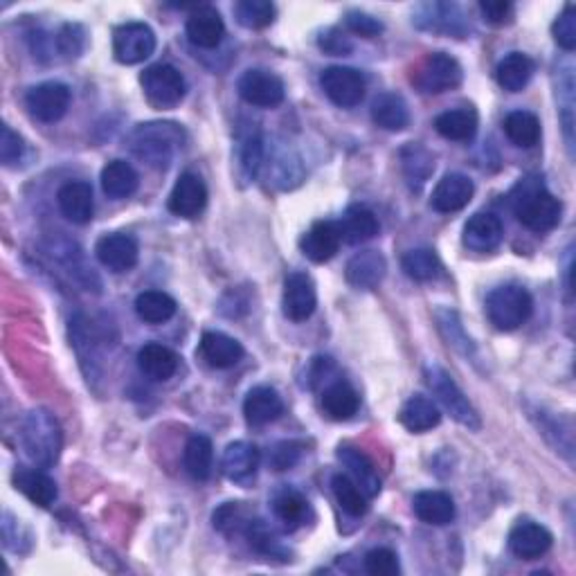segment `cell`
<instances>
[{
  "mask_svg": "<svg viewBox=\"0 0 576 576\" xmlns=\"http://www.w3.org/2000/svg\"><path fill=\"white\" fill-rule=\"evenodd\" d=\"M511 203L516 219L531 232H549L561 223L563 203L552 192H547L543 180H520L511 192Z\"/></svg>",
  "mask_w": 576,
  "mask_h": 576,
  "instance_id": "1",
  "label": "cell"
},
{
  "mask_svg": "<svg viewBox=\"0 0 576 576\" xmlns=\"http://www.w3.org/2000/svg\"><path fill=\"white\" fill-rule=\"evenodd\" d=\"M185 131L174 122L138 124L131 133V151L153 169H167L176 149L183 147Z\"/></svg>",
  "mask_w": 576,
  "mask_h": 576,
  "instance_id": "2",
  "label": "cell"
},
{
  "mask_svg": "<svg viewBox=\"0 0 576 576\" xmlns=\"http://www.w3.org/2000/svg\"><path fill=\"white\" fill-rule=\"evenodd\" d=\"M21 441L27 457L36 466L48 468L61 453V428L48 410H32L21 428Z\"/></svg>",
  "mask_w": 576,
  "mask_h": 576,
  "instance_id": "3",
  "label": "cell"
},
{
  "mask_svg": "<svg viewBox=\"0 0 576 576\" xmlns=\"http://www.w3.org/2000/svg\"><path fill=\"white\" fill-rule=\"evenodd\" d=\"M534 313V300L518 284H504L486 295V318L495 329L516 331Z\"/></svg>",
  "mask_w": 576,
  "mask_h": 576,
  "instance_id": "4",
  "label": "cell"
},
{
  "mask_svg": "<svg viewBox=\"0 0 576 576\" xmlns=\"http://www.w3.org/2000/svg\"><path fill=\"white\" fill-rule=\"evenodd\" d=\"M426 381H428V387L432 390V394L437 396L439 403L444 405L446 412L457 423H462V426L468 430H480L482 428L480 414H477L471 401L466 399L464 392L459 390V385L453 381V376H450L444 367L428 365L426 367Z\"/></svg>",
  "mask_w": 576,
  "mask_h": 576,
  "instance_id": "5",
  "label": "cell"
},
{
  "mask_svg": "<svg viewBox=\"0 0 576 576\" xmlns=\"http://www.w3.org/2000/svg\"><path fill=\"white\" fill-rule=\"evenodd\" d=\"M140 84H142L147 102L151 106L162 108V111L178 106L180 102H183V97L187 93L185 77L180 75L174 66H169V63H156V66H149L142 72Z\"/></svg>",
  "mask_w": 576,
  "mask_h": 576,
  "instance_id": "6",
  "label": "cell"
},
{
  "mask_svg": "<svg viewBox=\"0 0 576 576\" xmlns=\"http://www.w3.org/2000/svg\"><path fill=\"white\" fill-rule=\"evenodd\" d=\"M462 66L455 57L446 52H435L421 63V68L414 75V84L426 95H439L446 90H453L462 84Z\"/></svg>",
  "mask_w": 576,
  "mask_h": 576,
  "instance_id": "7",
  "label": "cell"
},
{
  "mask_svg": "<svg viewBox=\"0 0 576 576\" xmlns=\"http://www.w3.org/2000/svg\"><path fill=\"white\" fill-rule=\"evenodd\" d=\"M320 86L336 106L354 108L365 99L367 81L356 68L331 66L320 75Z\"/></svg>",
  "mask_w": 576,
  "mask_h": 576,
  "instance_id": "8",
  "label": "cell"
},
{
  "mask_svg": "<svg viewBox=\"0 0 576 576\" xmlns=\"http://www.w3.org/2000/svg\"><path fill=\"white\" fill-rule=\"evenodd\" d=\"M156 50V34L147 23H124L113 32V54L124 66L147 61Z\"/></svg>",
  "mask_w": 576,
  "mask_h": 576,
  "instance_id": "9",
  "label": "cell"
},
{
  "mask_svg": "<svg viewBox=\"0 0 576 576\" xmlns=\"http://www.w3.org/2000/svg\"><path fill=\"white\" fill-rule=\"evenodd\" d=\"M70 99L72 95L66 84H59V81H45V84L27 90L25 106L34 120L52 124L59 122L61 117L68 113Z\"/></svg>",
  "mask_w": 576,
  "mask_h": 576,
  "instance_id": "10",
  "label": "cell"
},
{
  "mask_svg": "<svg viewBox=\"0 0 576 576\" xmlns=\"http://www.w3.org/2000/svg\"><path fill=\"white\" fill-rule=\"evenodd\" d=\"M239 95L243 102L257 108H275L284 102L286 88L284 81L275 72L264 68L246 70L239 79Z\"/></svg>",
  "mask_w": 576,
  "mask_h": 576,
  "instance_id": "11",
  "label": "cell"
},
{
  "mask_svg": "<svg viewBox=\"0 0 576 576\" xmlns=\"http://www.w3.org/2000/svg\"><path fill=\"white\" fill-rule=\"evenodd\" d=\"M95 255L99 264L111 270V273H129V270L138 264L140 248L131 234L111 232L97 241Z\"/></svg>",
  "mask_w": 576,
  "mask_h": 576,
  "instance_id": "12",
  "label": "cell"
},
{
  "mask_svg": "<svg viewBox=\"0 0 576 576\" xmlns=\"http://www.w3.org/2000/svg\"><path fill=\"white\" fill-rule=\"evenodd\" d=\"M284 315L293 322L309 320L315 306H318V293H315L313 279L306 273H291L284 282L282 297Z\"/></svg>",
  "mask_w": 576,
  "mask_h": 576,
  "instance_id": "13",
  "label": "cell"
},
{
  "mask_svg": "<svg viewBox=\"0 0 576 576\" xmlns=\"http://www.w3.org/2000/svg\"><path fill=\"white\" fill-rule=\"evenodd\" d=\"M167 205L169 212L180 216V219H196L207 205V187L203 183V178L189 174V171L180 176L174 189H171Z\"/></svg>",
  "mask_w": 576,
  "mask_h": 576,
  "instance_id": "14",
  "label": "cell"
},
{
  "mask_svg": "<svg viewBox=\"0 0 576 576\" xmlns=\"http://www.w3.org/2000/svg\"><path fill=\"white\" fill-rule=\"evenodd\" d=\"M552 543L554 536L549 534V529L534 520L516 522L509 534V549L522 561H536L552 547Z\"/></svg>",
  "mask_w": 576,
  "mask_h": 576,
  "instance_id": "15",
  "label": "cell"
},
{
  "mask_svg": "<svg viewBox=\"0 0 576 576\" xmlns=\"http://www.w3.org/2000/svg\"><path fill=\"white\" fill-rule=\"evenodd\" d=\"M185 32H187L189 43H194L196 48L212 50L223 41L225 23L221 14L216 12L212 5H201L189 14Z\"/></svg>",
  "mask_w": 576,
  "mask_h": 576,
  "instance_id": "16",
  "label": "cell"
},
{
  "mask_svg": "<svg viewBox=\"0 0 576 576\" xmlns=\"http://www.w3.org/2000/svg\"><path fill=\"white\" fill-rule=\"evenodd\" d=\"M340 243V225L336 221H318L304 232V237L300 239V248L306 259L315 261V264H324V261L336 257Z\"/></svg>",
  "mask_w": 576,
  "mask_h": 576,
  "instance_id": "17",
  "label": "cell"
},
{
  "mask_svg": "<svg viewBox=\"0 0 576 576\" xmlns=\"http://www.w3.org/2000/svg\"><path fill=\"white\" fill-rule=\"evenodd\" d=\"M475 192L473 180L464 174H448L437 183L435 192H432L430 205L432 210H437L441 214L459 212L471 203Z\"/></svg>",
  "mask_w": 576,
  "mask_h": 576,
  "instance_id": "18",
  "label": "cell"
},
{
  "mask_svg": "<svg viewBox=\"0 0 576 576\" xmlns=\"http://www.w3.org/2000/svg\"><path fill=\"white\" fill-rule=\"evenodd\" d=\"M57 203L61 214L72 223L84 225L93 219L95 212L93 187L84 183V180H70V183L63 185L57 192Z\"/></svg>",
  "mask_w": 576,
  "mask_h": 576,
  "instance_id": "19",
  "label": "cell"
},
{
  "mask_svg": "<svg viewBox=\"0 0 576 576\" xmlns=\"http://www.w3.org/2000/svg\"><path fill=\"white\" fill-rule=\"evenodd\" d=\"M243 414L250 426H268L284 414V401L273 387H252L243 401Z\"/></svg>",
  "mask_w": 576,
  "mask_h": 576,
  "instance_id": "20",
  "label": "cell"
},
{
  "mask_svg": "<svg viewBox=\"0 0 576 576\" xmlns=\"http://www.w3.org/2000/svg\"><path fill=\"white\" fill-rule=\"evenodd\" d=\"M504 237L502 221L491 212L473 214L464 225V246L475 252H489L500 246Z\"/></svg>",
  "mask_w": 576,
  "mask_h": 576,
  "instance_id": "21",
  "label": "cell"
},
{
  "mask_svg": "<svg viewBox=\"0 0 576 576\" xmlns=\"http://www.w3.org/2000/svg\"><path fill=\"white\" fill-rule=\"evenodd\" d=\"M385 270H387V264L381 252L365 250L349 259V264L345 268V277L351 286L358 288V291H372V288H376L383 282Z\"/></svg>",
  "mask_w": 576,
  "mask_h": 576,
  "instance_id": "22",
  "label": "cell"
},
{
  "mask_svg": "<svg viewBox=\"0 0 576 576\" xmlns=\"http://www.w3.org/2000/svg\"><path fill=\"white\" fill-rule=\"evenodd\" d=\"M338 459L342 466L349 471V477L358 484V489L363 491L367 498H376L381 493V477L376 473V466L363 450L354 446H340Z\"/></svg>",
  "mask_w": 576,
  "mask_h": 576,
  "instance_id": "23",
  "label": "cell"
},
{
  "mask_svg": "<svg viewBox=\"0 0 576 576\" xmlns=\"http://www.w3.org/2000/svg\"><path fill=\"white\" fill-rule=\"evenodd\" d=\"M198 351H201V358L205 363L214 369L234 367L243 358L241 342L221 331H205Z\"/></svg>",
  "mask_w": 576,
  "mask_h": 576,
  "instance_id": "24",
  "label": "cell"
},
{
  "mask_svg": "<svg viewBox=\"0 0 576 576\" xmlns=\"http://www.w3.org/2000/svg\"><path fill=\"white\" fill-rule=\"evenodd\" d=\"M259 459L261 453L255 444H250V441H234V444L223 450L221 468L232 482H246L257 473Z\"/></svg>",
  "mask_w": 576,
  "mask_h": 576,
  "instance_id": "25",
  "label": "cell"
},
{
  "mask_svg": "<svg viewBox=\"0 0 576 576\" xmlns=\"http://www.w3.org/2000/svg\"><path fill=\"white\" fill-rule=\"evenodd\" d=\"M12 480L16 491H21L36 507H50L59 495L57 484H54L52 477L39 471V468H16Z\"/></svg>",
  "mask_w": 576,
  "mask_h": 576,
  "instance_id": "26",
  "label": "cell"
},
{
  "mask_svg": "<svg viewBox=\"0 0 576 576\" xmlns=\"http://www.w3.org/2000/svg\"><path fill=\"white\" fill-rule=\"evenodd\" d=\"M138 367L140 372L156 383H165L178 369V356L174 349H169L160 342H147L138 351Z\"/></svg>",
  "mask_w": 576,
  "mask_h": 576,
  "instance_id": "27",
  "label": "cell"
},
{
  "mask_svg": "<svg viewBox=\"0 0 576 576\" xmlns=\"http://www.w3.org/2000/svg\"><path fill=\"white\" fill-rule=\"evenodd\" d=\"M399 421L405 430L414 432V435H421V432H428L435 426H439L441 412L437 408V403L428 399V396L414 394L403 403V408L399 412Z\"/></svg>",
  "mask_w": 576,
  "mask_h": 576,
  "instance_id": "28",
  "label": "cell"
},
{
  "mask_svg": "<svg viewBox=\"0 0 576 576\" xmlns=\"http://www.w3.org/2000/svg\"><path fill=\"white\" fill-rule=\"evenodd\" d=\"M412 509L417 518L428 522V525H448L455 518V502L444 491H421L414 495Z\"/></svg>",
  "mask_w": 576,
  "mask_h": 576,
  "instance_id": "29",
  "label": "cell"
},
{
  "mask_svg": "<svg viewBox=\"0 0 576 576\" xmlns=\"http://www.w3.org/2000/svg\"><path fill=\"white\" fill-rule=\"evenodd\" d=\"M536 63L531 61L527 54L522 52H509L504 57L498 68H495V81H498L500 88L507 90V93H520L522 88H527V84L534 77Z\"/></svg>",
  "mask_w": 576,
  "mask_h": 576,
  "instance_id": "30",
  "label": "cell"
},
{
  "mask_svg": "<svg viewBox=\"0 0 576 576\" xmlns=\"http://www.w3.org/2000/svg\"><path fill=\"white\" fill-rule=\"evenodd\" d=\"M140 176L126 160H111L102 169V189L113 201H122L138 192Z\"/></svg>",
  "mask_w": 576,
  "mask_h": 576,
  "instance_id": "31",
  "label": "cell"
},
{
  "mask_svg": "<svg viewBox=\"0 0 576 576\" xmlns=\"http://www.w3.org/2000/svg\"><path fill=\"white\" fill-rule=\"evenodd\" d=\"M322 410L333 421H347L360 408V396L347 381L331 383L320 396Z\"/></svg>",
  "mask_w": 576,
  "mask_h": 576,
  "instance_id": "32",
  "label": "cell"
},
{
  "mask_svg": "<svg viewBox=\"0 0 576 576\" xmlns=\"http://www.w3.org/2000/svg\"><path fill=\"white\" fill-rule=\"evenodd\" d=\"M435 129L446 140L471 142L477 133V113L471 106L453 108V111H446L437 117Z\"/></svg>",
  "mask_w": 576,
  "mask_h": 576,
  "instance_id": "33",
  "label": "cell"
},
{
  "mask_svg": "<svg viewBox=\"0 0 576 576\" xmlns=\"http://www.w3.org/2000/svg\"><path fill=\"white\" fill-rule=\"evenodd\" d=\"M338 225H340L342 241L351 243V246L374 239L378 234V228H381V225H378L376 214L372 210H367V207H363V205L349 207Z\"/></svg>",
  "mask_w": 576,
  "mask_h": 576,
  "instance_id": "34",
  "label": "cell"
},
{
  "mask_svg": "<svg viewBox=\"0 0 576 576\" xmlns=\"http://www.w3.org/2000/svg\"><path fill=\"white\" fill-rule=\"evenodd\" d=\"M372 120L385 131H403L410 124V108L396 93H383L374 99Z\"/></svg>",
  "mask_w": 576,
  "mask_h": 576,
  "instance_id": "35",
  "label": "cell"
},
{
  "mask_svg": "<svg viewBox=\"0 0 576 576\" xmlns=\"http://www.w3.org/2000/svg\"><path fill=\"white\" fill-rule=\"evenodd\" d=\"M185 471L198 482H205L212 475V462H214V446L212 439L205 435L189 437L185 446Z\"/></svg>",
  "mask_w": 576,
  "mask_h": 576,
  "instance_id": "36",
  "label": "cell"
},
{
  "mask_svg": "<svg viewBox=\"0 0 576 576\" xmlns=\"http://www.w3.org/2000/svg\"><path fill=\"white\" fill-rule=\"evenodd\" d=\"M135 313L147 324L169 322L176 315V300L162 291H144L135 297Z\"/></svg>",
  "mask_w": 576,
  "mask_h": 576,
  "instance_id": "37",
  "label": "cell"
},
{
  "mask_svg": "<svg viewBox=\"0 0 576 576\" xmlns=\"http://www.w3.org/2000/svg\"><path fill=\"white\" fill-rule=\"evenodd\" d=\"M504 135L520 149L536 147L540 140V120L529 111H513L504 117Z\"/></svg>",
  "mask_w": 576,
  "mask_h": 576,
  "instance_id": "38",
  "label": "cell"
},
{
  "mask_svg": "<svg viewBox=\"0 0 576 576\" xmlns=\"http://www.w3.org/2000/svg\"><path fill=\"white\" fill-rule=\"evenodd\" d=\"M273 511L284 522L286 529H297L304 522L306 513H309V502L300 491L284 486L273 495Z\"/></svg>",
  "mask_w": 576,
  "mask_h": 576,
  "instance_id": "39",
  "label": "cell"
},
{
  "mask_svg": "<svg viewBox=\"0 0 576 576\" xmlns=\"http://www.w3.org/2000/svg\"><path fill=\"white\" fill-rule=\"evenodd\" d=\"M401 162L408 185L419 192L430 178L432 169H435V160H432L430 153L423 149L421 144H408V147L401 151Z\"/></svg>",
  "mask_w": 576,
  "mask_h": 576,
  "instance_id": "40",
  "label": "cell"
},
{
  "mask_svg": "<svg viewBox=\"0 0 576 576\" xmlns=\"http://www.w3.org/2000/svg\"><path fill=\"white\" fill-rule=\"evenodd\" d=\"M246 538L250 547L255 549V552L270 556V558H282V561H288V549L284 547L282 540L275 534L273 529H270L264 520H248L246 527Z\"/></svg>",
  "mask_w": 576,
  "mask_h": 576,
  "instance_id": "41",
  "label": "cell"
},
{
  "mask_svg": "<svg viewBox=\"0 0 576 576\" xmlns=\"http://www.w3.org/2000/svg\"><path fill=\"white\" fill-rule=\"evenodd\" d=\"M401 266L405 270V275L414 279V282H430V279H435L441 273V261L437 257V252L430 248H417L405 252Z\"/></svg>",
  "mask_w": 576,
  "mask_h": 576,
  "instance_id": "42",
  "label": "cell"
},
{
  "mask_svg": "<svg viewBox=\"0 0 576 576\" xmlns=\"http://www.w3.org/2000/svg\"><path fill=\"white\" fill-rule=\"evenodd\" d=\"M331 489H333V495H336V500H338L342 511L349 513V516H354V518L365 516L369 498L358 489V484L351 480L349 475H342V473L333 475Z\"/></svg>",
  "mask_w": 576,
  "mask_h": 576,
  "instance_id": "43",
  "label": "cell"
},
{
  "mask_svg": "<svg viewBox=\"0 0 576 576\" xmlns=\"http://www.w3.org/2000/svg\"><path fill=\"white\" fill-rule=\"evenodd\" d=\"M234 16L248 30H264L275 21V7L268 0H239L234 5Z\"/></svg>",
  "mask_w": 576,
  "mask_h": 576,
  "instance_id": "44",
  "label": "cell"
},
{
  "mask_svg": "<svg viewBox=\"0 0 576 576\" xmlns=\"http://www.w3.org/2000/svg\"><path fill=\"white\" fill-rule=\"evenodd\" d=\"M241 169L250 180L259 176L261 167H264V158H266V149H264V140H261L259 133H250L248 138H243L241 142Z\"/></svg>",
  "mask_w": 576,
  "mask_h": 576,
  "instance_id": "45",
  "label": "cell"
},
{
  "mask_svg": "<svg viewBox=\"0 0 576 576\" xmlns=\"http://www.w3.org/2000/svg\"><path fill=\"white\" fill-rule=\"evenodd\" d=\"M365 570L372 576H396L401 572V565L392 549L376 547L365 556Z\"/></svg>",
  "mask_w": 576,
  "mask_h": 576,
  "instance_id": "46",
  "label": "cell"
},
{
  "mask_svg": "<svg viewBox=\"0 0 576 576\" xmlns=\"http://www.w3.org/2000/svg\"><path fill=\"white\" fill-rule=\"evenodd\" d=\"M552 34L554 41L561 45L563 50L572 52L576 48V7L572 3L565 5L563 14L554 21Z\"/></svg>",
  "mask_w": 576,
  "mask_h": 576,
  "instance_id": "47",
  "label": "cell"
},
{
  "mask_svg": "<svg viewBox=\"0 0 576 576\" xmlns=\"http://www.w3.org/2000/svg\"><path fill=\"white\" fill-rule=\"evenodd\" d=\"M304 453V444L302 441H282V444H277L273 448V453H270L268 462L270 466L275 468V471H291V468L300 462Z\"/></svg>",
  "mask_w": 576,
  "mask_h": 576,
  "instance_id": "48",
  "label": "cell"
},
{
  "mask_svg": "<svg viewBox=\"0 0 576 576\" xmlns=\"http://www.w3.org/2000/svg\"><path fill=\"white\" fill-rule=\"evenodd\" d=\"M437 320H439V327H441V331L446 333V338H448V345L457 347L459 351H464V354H468V351L473 349V345H471V338H466V336H464V329H462V324H459L457 315H455L453 311H439V313H437Z\"/></svg>",
  "mask_w": 576,
  "mask_h": 576,
  "instance_id": "49",
  "label": "cell"
},
{
  "mask_svg": "<svg viewBox=\"0 0 576 576\" xmlns=\"http://www.w3.org/2000/svg\"><path fill=\"white\" fill-rule=\"evenodd\" d=\"M23 151V138L5 124L3 133H0V162H3L5 167H14L16 162L23 158Z\"/></svg>",
  "mask_w": 576,
  "mask_h": 576,
  "instance_id": "50",
  "label": "cell"
},
{
  "mask_svg": "<svg viewBox=\"0 0 576 576\" xmlns=\"http://www.w3.org/2000/svg\"><path fill=\"white\" fill-rule=\"evenodd\" d=\"M345 25L354 34L365 36V39H374V36H378V34L383 32V23L378 21V18H374L372 14L358 12V9H351V12H347Z\"/></svg>",
  "mask_w": 576,
  "mask_h": 576,
  "instance_id": "51",
  "label": "cell"
},
{
  "mask_svg": "<svg viewBox=\"0 0 576 576\" xmlns=\"http://www.w3.org/2000/svg\"><path fill=\"white\" fill-rule=\"evenodd\" d=\"M480 12H482L486 23L504 25V23L511 21L513 5L509 3V0H482Z\"/></svg>",
  "mask_w": 576,
  "mask_h": 576,
  "instance_id": "52",
  "label": "cell"
},
{
  "mask_svg": "<svg viewBox=\"0 0 576 576\" xmlns=\"http://www.w3.org/2000/svg\"><path fill=\"white\" fill-rule=\"evenodd\" d=\"M320 48L327 54H333V57H342V54H349L354 50V45H351V41L342 32L327 30L320 36Z\"/></svg>",
  "mask_w": 576,
  "mask_h": 576,
  "instance_id": "53",
  "label": "cell"
}]
</instances>
